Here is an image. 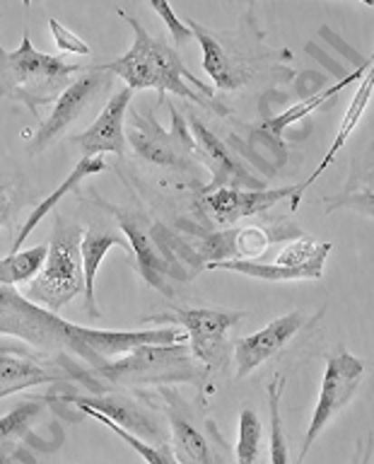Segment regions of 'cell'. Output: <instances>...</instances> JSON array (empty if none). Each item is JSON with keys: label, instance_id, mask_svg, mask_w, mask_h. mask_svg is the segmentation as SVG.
I'll return each mask as SVG.
<instances>
[{"label": "cell", "instance_id": "1", "mask_svg": "<svg viewBox=\"0 0 374 464\" xmlns=\"http://www.w3.org/2000/svg\"><path fill=\"white\" fill-rule=\"evenodd\" d=\"M0 334L14 336L39 351H72L92 368L101 361L130 353L143 343H187V334L177 326L150 332H109L72 324L10 285H0Z\"/></svg>", "mask_w": 374, "mask_h": 464}, {"label": "cell", "instance_id": "2", "mask_svg": "<svg viewBox=\"0 0 374 464\" xmlns=\"http://www.w3.org/2000/svg\"><path fill=\"white\" fill-rule=\"evenodd\" d=\"M119 14L133 29V46L121 58L101 65L104 71L126 80V87H130L133 92H138V90H150L152 87V90L159 92V100H165V92H174L177 97H184V100L201 104L208 111L227 116V109L223 104H210L208 102L216 97V90L206 85L203 80H198L194 72L188 71L184 61H181L179 51L174 49L165 36L150 34L126 10H119Z\"/></svg>", "mask_w": 374, "mask_h": 464}, {"label": "cell", "instance_id": "3", "mask_svg": "<svg viewBox=\"0 0 374 464\" xmlns=\"http://www.w3.org/2000/svg\"><path fill=\"white\" fill-rule=\"evenodd\" d=\"M82 71L85 65L36 51L29 29H24L20 49L0 46V97L22 102L36 116L39 109L56 102Z\"/></svg>", "mask_w": 374, "mask_h": 464}, {"label": "cell", "instance_id": "4", "mask_svg": "<svg viewBox=\"0 0 374 464\" xmlns=\"http://www.w3.org/2000/svg\"><path fill=\"white\" fill-rule=\"evenodd\" d=\"M82 232H85L82 225L56 216L42 271L29 281L24 290L27 300L42 304L49 312H58L72 303L80 293H85L82 256H80Z\"/></svg>", "mask_w": 374, "mask_h": 464}, {"label": "cell", "instance_id": "5", "mask_svg": "<svg viewBox=\"0 0 374 464\" xmlns=\"http://www.w3.org/2000/svg\"><path fill=\"white\" fill-rule=\"evenodd\" d=\"M97 372L121 387H165V384H201L208 375L187 343H143L119 361H101Z\"/></svg>", "mask_w": 374, "mask_h": 464}, {"label": "cell", "instance_id": "6", "mask_svg": "<svg viewBox=\"0 0 374 464\" xmlns=\"http://www.w3.org/2000/svg\"><path fill=\"white\" fill-rule=\"evenodd\" d=\"M245 317V312L210 310V307H179V310L165 312V314H148L143 322L148 324H169L181 326L187 334V343H191V355L201 362L206 372L210 370L230 368V343L227 332Z\"/></svg>", "mask_w": 374, "mask_h": 464}, {"label": "cell", "instance_id": "7", "mask_svg": "<svg viewBox=\"0 0 374 464\" xmlns=\"http://www.w3.org/2000/svg\"><path fill=\"white\" fill-rule=\"evenodd\" d=\"M331 254V242H319L314 237H297L285 245L273 264L254 259L208 261V271H232L259 281H319L324 276V264Z\"/></svg>", "mask_w": 374, "mask_h": 464}, {"label": "cell", "instance_id": "8", "mask_svg": "<svg viewBox=\"0 0 374 464\" xmlns=\"http://www.w3.org/2000/svg\"><path fill=\"white\" fill-rule=\"evenodd\" d=\"M111 82H114V75L104 71L101 65H87L85 71L80 72L78 78L72 80L71 85L63 90V94L58 97L56 107H53L49 119H43L39 123V129L34 133H29V155L43 152L49 145L56 143L72 123L80 121V116L85 114L94 102L101 100L111 90Z\"/></svg>", "mask_w": 374, "mask_h": 464}, {"label": "cell", "instance_id": "9", "mask_svg": "<svg viewBox=\"0 0 374 464\" xmlns=\"http://www.w3.org/2000/svg\"><path fill=\"white\" fill-rule=\"evenodd\" d=\"M362 377H365V362H362L360 358H355L353 353H348L343 348L329 355L324 370V380H321V390H319L317 409L312 413L310 428H307L302 448H300L297 464H302L304 459H307L312 445L317 442L319 435L324 433L326 428H329V423L353 401V397L358 394V387H360L362 382Z\"/></svg>", "mask_w": 374, "mask_h": 464}, {"label": "cell", "instance_id": "10", "mask_svg": "<svg viewBox=\"0 0 374 464\" xmlns=\"http://www.w3.org/2000/svg\"><path fill=\"white\" fill-rule=\"evenodd\" d=\"M172 130H165L155 121L152 114H140L133 109L130 119H126V143L133 148L138 158L155 167H169V169H188L194 165L196 143L187 136L181 126L179 114L174 111Z\"/></svg>", "mask_w": 374, "mask_h": 464}, {"label": "cell", "instance_id": "11", "mask_svg": "<svg viewBox=\"0 0 374 464\" xmlns=\"http://www.w3.org/2000/svg\"><path fill=\"white\" fill-rule=\"evenodd\" d=\"M304 324H307V314L302 310H295L273 319L259 332L235 341V365H237L235 377L242 380V377L252 375L254 370H259L264 362L275 358L297 334L302 332Z\"/></svg>", "mask_w": 374, "mask_h": 464}, {"label": "cell", "instance_id": "12", "mask_svg": "<svg viewBox=\"0 0 374 464\" xmlns=\"http://www.w3.org/2000/svg\"><path fill=\"white\" fill-rule=\"evenodd\" d=\"M159 390L167 399L165 411L169 419V433H172V452L179 464H225L216 448V440L196 423L179 394L165 387Z\"/></svg>", "mask_w": 374, "mask_h": 464}, {"label": "cell", "instance_id": "13", "mask_svg": "<svg viewBox=\"0 0 374 464\" xmlns=\"http://www.w3.org/2000/svg\"><path fill=\"white\" fill-rule=\"evenodd\" d=\"M133 100V90L123 87L114 92L101 107L100 116L90 129L72 138V145L82 152V158H100L104 152H114L119 158L126 155V111Z\"/></svg>", "mask_w": 374, "mask_h": 464}, {"label": "cell", "instance_id": "14", "mask_svg": "<svg viewBox=\"0 0 374 464\" xmlns=\"http://www.w3.org/2000/svg\"><path fill=\"white\" fill-rule=\"evenodd\" d=\"M292 196V187L281 188H213L203 191V206L208 216L223 227L237 225L242 218H254L275 208L278 203Z\"/></svg>", "mask_w": 374, "mask_h": 464}, {"label": "cell", "instance_id": "15", "mask_svg": "<svg viewBox=\"0 0 374 464\" xmlns=\"http://www.w3.org/2000/svg\"><path fill=\"white\" fill-rule=\"evenodd\" d=\"M191 34L198 39L203 49V68L208 72V78L213 80V85L217 90H239L252 82L254 78V61L252 58L242 56L239 51L220 39V34L210 32L198 22H187Z\"/></svg>", "mask_w": 374, "mask_h": 464}, {"label": "cell", "instance_id": "16", "mask_svg": "<svg viewBox=\"0 0 374 464\" xmlns=\"http://www.w3.org/2000/svg\"><path fill=\"white\" fill-rule=\"evenodd\" d=\"M68 404L78 406V409H92V411L107 416L109 420H114L116 426H121L123 430H129L130 435H136L140 440H158L162 442V428L155 413L133 401L126 394H97V397H61Z\"/></svg>", "mask_w": 374, "mask_h": 464}, {"label": "cell", "instance_id": "17", "mask_svg": "<svg viewBox=\"0 0 374 464\" xmlns=\"http://www.w3.org/2000/svg\"><path fill=\"white\" fill-rule=\"evenodd\" d=\"M372 90H374V78H372V68H369L365 75L360 78V87H358V92L353 94V100H350V104H348V111L346 116H343V121H340L339 130H336V136H333V143L331 148L326 150V155L321 158V162H319V167L312 172V177H307V179L302 181V184H297V187H292V196H290V210H297V206H300V201H302L304 191L314 184V181L321 177V174L329 169V167L336 162V158H339V152L343 150V145L348 143V138L353 136V130L358 129V123H360L362 114H365V109H368L369 100H372Z\"/></svg>", "mask_w": 374, "mask_h": 464}, {"label": "cell", "instance_id": "18", "mask_svg": "<svg viewBox=\"0 0 374 464\" xmlns=\"http://www.w3.org/2000/svg\"><path fill=\"white\" fill-rule=\"evenodd\" d=\"M191 129H194V143L196 152H201L203 160L210 165V172H213V181L210 187H206V191H213V188H242L245 184H249V177L242 169L235 155L230 152V148L220 140V138L213 133V130L201 121V119H191Z\"/></svg>", "mask_w": 374, "mask_h": 464}, {"label": "cell", "instance_id": "19", "mask_svg": "<svg viewBox=\"0 0 374 464\" xmlns=\"http://www.w3.org/2000/svg\"><path fill=\"white\" fill-rule=\"evenodd\" d=\"M61 380H71V375L51 365H43L29 355L13 353L10 348L0 351V399L29 390V387H39V384L61 382Z\"/></svg>", "mask_w": 374, "mask_h": 464}, {"label": "cell", "instance_id": "20", "mask_svg": "<svg viewBox=\"0 0 374 464\" xmlns=\"http://www.w3.org/2000/svg\"><path fill=\"white\" fill-rule=\"evenodd\" d=\"M111 246H126V239L114 230L107 227H87L82 232V242H80V256H82V276H85V312L90 317H100L97 310V297H94V283H97V274L107 252Z\"/></svg>", "mask_w": 374, "mask_h": 464}, {"label": "cell", "instance_id": "21", "mask_svg": "<svg viewBox=\"0 0 374 464\" xmlns=\"http://www.w3.org/2000/svg\"><path fill=\"white\" fill-rule=\"evenodd\" d=\"M104 169H107V162H104V160H101V158H80V162H78V165H75V169H72V172L68 174V177H65V181H61V187H58L56 191H53V194L46 196V198H43V201L39 203V206H36V208L32 210V213H29L27 220L22 223L20 232L14 235L13 252H10V254L20 252V246L24 245V239H27L29 235H32V230H34L36 225L42 223L43 218L49 216L51 210L56 208V206H58V203H61V198H63L65 194H71V191H75V188H78L80 184H82V181L87 179V177H94V174L104 172Z\"/></svg>", "mask_w": 374, "mask_h": 464}, {"label": "cell", "instance_id": "22", "mask_svg": "<svg viewBox=\"0 0 374 464\" xmlns=\"http://www.w3.org/2000/svg\"><path fill=\"white\" fill-rule=\"evenodd\" d=\"M119 223H121L123 235L129 237L133 252H136V264L138 271L143 276L145 281L155 285L158 290H162L165 295H169V288H167L165 276H169L167 271V264L159 259L158 249H155V242L148 232L143 230V225L138 223L136 216H129V213H121L119 216Z\"/></svg>", "mask_w": 374, "mask_h": 464}, {"label": "cell", "instance_id": "23", "mask_svg": "<svg viewBox=\"0 0 374 464\" xmlns=\"http://www.w3.org/2000/svg\"><path fill=\"white\" fill-rule=\"evenodd\" d=\"M369 68H372V58H369V61L365 65H360V68H355V71L350 72L348 78L339 80L336 85H331V87H329V90H324V92L314 94V97H310V100L297 102L295 107H290L288 111H283V114L271 116L268 121L261 123L259 130H261V133H266L268 138H273V140H283V133H285V129H288V126H292V123H297V121H302V119H307V116H310L312 111H317L319 107H324L326 102H331L333 97H336V94L343 92V90H346V87L350 85V82H355V80H360L362 75H365V72L369 71Z\"/></svg>", "mask_w": 374, "mask_h": 464}, {"label": "cell", "instance_id": "24", "mask_svg": "<svg viewBox=\"0 0 374 464\" xmlns=\"http://www.w3.org/2000/svg\"><path fill=\"white\" fill-rule=\"evenodd\" d=\"M237 464H268V442L259 413L252 406L239 411V438L235 448Z\"/></svg>", "mask_w": 374, "mask_h": 464}, {"label": "cell", "instance_id": "25", "mask_svg": "<svg viewBox=\"0 0 374 464\" xmlns=\"http://www.w3.org/2000/svg\"><path fill=\"white\" fill-rule=\"evenodd\" d=\"M283 390H285V377H278V380H273V382L268 384V390H266L268 409H271L268 464H292V457H290L288 435H285V428H283V413H281Z\"/></svg>", "mask_w": 374, "mask_h": 464}, {"label": "cell", "instance_id": "26", "mask_svg": "<svg viewBox=\"0 0 374 464\" xmlns=\"http://www.w3.org/2000/svg\"><path fill=\"white\" fill-rule=\"evenodd\" d=\"M49 245H36L24 252L7 254L5 259H0V285H20V283H29L43 266Z\"/></svg>", "mask_w": 374, "mask_h": 464}, {"label": "cell", "instance_id": "27", "mask_svg": "<svg viewBox=\"0 0 374 464\" xmlns=\"http://www.w3.org/2000/svg\"><path fill=\"white\" fill-rule=\"evenodd\" d=\"M43 409H46L43 401L27 399V401H20L14 406L10 413L0 416V448H7V445L22 440L39 423V419L43 416Z\"/></svg>", "mask_w": 374, "mask_h": 464}, {"label": "cell", "instance_id": "28", "mask_svg": "<svg viewBox=\"0 0 374 464\" xmlns=\"http://www.w3.org/2000/svg\"><path fill=\"white\" fill-rule=\"evenodd\" d=\"M80 411H85L87 416H92L94 420L104 423V426H107L111 433L119 435V438H121L126 445H130V448L136 450L138 455L143 457L148 464H179V459H177V457H174V452H172V445H167V442H159V445H150V442H145V440H140V438H136V435H130L129 430H123L121 426H116L114 420H109L107 416H101V413L92 411V409H80Z\"/></svg>", "mask_w": 374, "mask_h": 464}, {"label": "cell", "instance_id": "29", "mask_svg": "<svg viewBox=\"0 0 374 464\" xmlns=\"http://www.w3.org/2000/svg\"><path fill=\"white\" fill-rule=\"evenodd\" d=\"M271 245H273V237H271L266 230H261V227H245V230H239L237 237H235L237 259H254V256H261Z\"/></svg>", "mask_w": 374, "mask_h": 464}, {"label": "cell", "instance_id": "30", "mask_svg": "<svg viewBox=\"0 0 374 464\" xmlns=\"http://www.w3.org/2000/svg\"><path fill=\"white\" fill-rule=\"evenodd\" d=\"M150 7L159 14V17H162V22H165L167 29H169V34H172L177 46H184V44H188L191 39H194V34H191V29H188L187 22H181L179 17H177L174 7L169 5L167 0H150Z\"/></svg>", "mask_w": 374, "mask_h": 464}, {"label": "cell", "instance_id": "31", "mask_svg": "<svg viewBox=\"0 0 374 464\" xmlns=\"http://www.w3.org/2000/svg\"><path fill=\"white\" fill-rule=\"evenodd\" d=\"M49 29L51 36H53V42H56L58 51H63V53H75V56H90V53H92V49H90L75 32L63 27L56 17H51L49 20Z\"/></svg>", "mask_w": 374, "mask_h": 464}, {"label": "cell", "instance_id": "32", "mask_svg": "<svg viewBox=\"0 0 374 464\" xmlns=\"http://www.w3.org/2000/svg\"><path fill=\"white\" fill-rule=\"evenodd\" d=\"M14 208H17L14 184L13 181H0V230L10 225Z\"/></svg>", "mask_w": 374, "mask_h": 464}, {"label": "cell", "instance_id": "33", "mask_svg": "<svg viewBox=\"0 0 374 464\" xmlns=\"http://www.w3.org/2000/svg\"><path fill=\"white\" fill-rule=\"evenodd\" d=\"M350 464H369V455L368 459H365V445H362V442H358V448H355V455L353 459H350Z\"/></svg>", "mask_w": 374, "mask_h": 464}, {"label": "cell", "instance_id": "34", "mask_svg": "<svg viewBox=\"0 0 374 464\" xmlns=\"http://www.w3.org/2000/svg\"><path fill=\"white\" fill-rule=\"evenodd\" d=\"M29 462V457H27ZM0 464H24L20 459V455H5V452H0Z\"/></svg>", "mask_w": 374, "mask_h": 464}, {"label": "cell", "instance_id": "35", "mask_svg": "<svg viewBox=\"0 0 374 464\" xmlns=\"http://www.w3.org/2000/svg\"><path fill=\"white\" fill-rule=\"evenodd\" d=\"M27 464H34V459H29V462Z\"/></svg>", "mask_w": 374, "mask_h": 464}]
</instances>
